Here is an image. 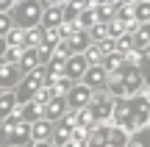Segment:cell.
Wrapping results in <instances>:
<instances>
[{"instance_id":"1","label":"cell","mask_w":150,"mask_h":147,"mask_svg":"<svg viewBox=\"0 0 150 147\" xmlns=\"http://www.w3.org/2000/svg\"><path fill=\"white\" fill-rule=\"evenodd\" d=\"M108 120H114V125L122 128L125 133H134L139 131V128L147 125L150 120V100L145 94H128V97H117V103L111 106V117Z\"/></svg>"},{"instance_id":"2","label":"cell","mask_w":150,"mask_h":147,"mask_svg":"<svg viewBox=\"0 0 150 147\" xmlns=\"http://www.w3.org/2000/svg\"><path fill=\"white\" fill-rule=\"evenodd\" d=\"M142 70L139 67H117V78L111 81V92L120 94V97H128V94H136L142 89Z\"/></svg>"},{"instance_id":"3","label":"cell","mask_w":150,"mask_h":147,"mask_svg":"<svg viewBox=\"0 0 150 147\" xmlns=\"http://www.w3.org/2000/svg\"><path fill=\"white\" fill-rule=\"evenodd\" d=\"M47 75H50V72L45 70V67H33V70H28V78L20 83V92L14 94L17 103H28V100H33L36 89H42L45 83H47Z\"/></svg>"},{"instance_id":"4","label":"cell","mask_w":150,"mask_h":147,"mask_svg":"<svg viewBox=\"0 0 150 147\" xmlns=\"http://www.w3.org/2000/svg\"><path fill=\"white\" fill-rule=\"evenodd\" d=\"M64 111H67V100L61 97V94H53L47 103H42V117H45V120H50V122L61 120Z\"/></svg>"},{"instance_id":"5","label":"cell","mask_w":150,"mask_h":147,"mask_svg":"<svg viewBox=\"0 0 150 147\" xmlns=\"http://www.w3.org/2000/svg\"><path fill=\"white\" fill-rule=\"evenodd\" d=\"M89 100H92V89L83 86V83H81V86H70V89H67V106H70L72 111L83 108Z\"/></svg>"},{"instance_id":"6","label":"cell","mask_w":150,"mask_h":147,"mask_svg":"<svg viewBox=\"0 0 150 147\" xmlns=\"http://www.w3.org/2000/svg\"><path fill=\"white\" fill-rule=\"evenodd\" d=\"M17 20H20V25L31 28L33 22L39 20V3L36 0H25V3L17 6Z\"/></svg>"},{"instance_id":"7","label":"cell","mask_w":150,"mask_h":147,"mask_svg":"<svg viewBox=\"0 0 150 147\" xmlns=\"http://www.w3.org/2000/svg\"><path fill=\"white\" fill-rule=\"evenodd\" d=\"M111 106H114V100H108V97H103V94H97V100H89V103H86V108L95 114L97 122H106L108 117H111Z\"/></svg>"},{"instance_id":"8","label":"cell","mask_w":150,"mask_h":147,"mask_svg":"<svg viewBox=\"0 0 150 147\" xmlns=\"http://www.w3.org/2000/svg\"><path fill=\"white\" fill-rule=\"evenodd\" d=\"M81 78H86L83 86H89V89H103V86L108 83V70H103L100 64H95L92 70H86Z\"/></svg>"},{"instance_id":"9","label":"cell","mask_w":150,"mask_h":147,"mask_svg":"<svg viewBox=\"0 0 150 147\" xmlns=\"http://www.w3.org/2000/svg\"><path fill=\"white\" fill-rule=\"evenodd\" d=\"M50 133H53V122L39 117L31 122V142H50Z\"/></svg>"},{"instance_id":"10","label":"cell","mask_w":150,"mask_h":147,"mask_svg":"<svg viewBox=\"0 0 150 147\" xmlns=\"http://www.w3.org/2000/svg\"><path fill=\"white\" fill-rule=\"evenodd\" d=\"M83 147H108V125H100V122H97V125L89 131Z\"/></svg>"},{"instance_id":"11","label":"cell","mask_w":150,"mask_h":147,"mask_svg":"<svg viewBox=\"0 0 150 147\" xmlns=\"http://www.w3.org/2000/svg\"><path fill=\"white\" fill-rule=\"evenodd\" d=\"M86 72V58L83 56H70V58L64 61V72L61 75H67L70 81H75V78H81Z\"/></svg>"},{"instance_id":"12","label":"cell","mask_w":150,"mask_h":147,"mask_svg":"<svg viewBox=\"0 0 150 147\" xmlns=\"http://www.w3.org/2000/svg\"><path fill=\"white\" fill-rule=\"evenodd\" d=\"M17 117L25 122H33L42 117V103H36V100H28V103H22V108L17 111Z\"/></svg>"},{"instance_id":"13","label":"cell","mask_w":150,"mask_h":147,"mask_svg":"<svg viewBox=\"0 0 150 147\" xmlns=\"http://www.w3.org/2000/svg\"><path fill=\"white\" fill-rule=\"evenodd\" d=\"M75 114V128H83V131H92V128L97 125V120H95V114H92L89 108H78V111H72Z\"/></svg>"},{"instance_id":"14","label":"cell","mask_w":150,"mask_h":147,"mask_svg":"<svg viewBox=\"0 0 150 147\" xmlns=\"http://www.w3.org/2000/svg\"><path fill=\"white\" fill-rule=\"evenodd\" d=\"M17 78H20V72H17L14 64H0V89L3 86H14Z\"/></svg>"},{"instance_id":"15","label":"cell","mask_w":150,"mask_h":147,"mask_svg":"<svg viewBox=\"0 0 150 147\" xmlns=\"http://www.w3.org/2000/svg\"><path fill=\"white\" fill-rule=\"evenodd\" d=\"M125 147H150V128H139V131H134V136H128Z\"/></svg>"},{"instance_id":"16","label":"cell","mask_w":150,"mask_h":147,"mask_svg":"<svg viewBox=\"0 0 150 147\" xmlns=\"http://www.w3.org/2000/svg\"><path fill=\"white\" fill-rule=\"evenodd\" d=\"M86 47V33H81V31H75V33H70V39H67V44L61 47V53H72V50H83Z\"/></svg>"},{"instance_id":"17","label":"cell","mask_w":150,"mask_h":147,"mask_svg":"<svg viewBox=\"0 0 150 147\" xmlns=\"http://www.w3.org/2000/svg\"><path fill=\"white\" fill-rule=\"evenodd\" d=\"M128 142V133L117 125H108V147H125Z\"/></svg>"},{"instance_id":"18","label":"cell","mask_w":150,"mask_h":147,"mask_svg":"<svg viewBox=\"0 0 150 147\" xmlns=\"http://www.w3.org/2000/svg\"><path fill=\"white\" fill-rule=\"evenodd\" d=\"M14 108H17V97L14 94H0V122H3Z\"/></svg>"},{"instance_id":"19","label":"cell","mask_w":150,"mask_h":147,"mask_svg":"<svg viewBox=\"0 0 150 147\" xmlns=\"http://www.w3.org/2000/svg\"><path fill=\"white\" fill-rule=\"evenodd\" d=\"M95 17H97V20H103V22L111 20V17H117V6H114V3H100V6H97V11H95Z\"/></svg>"},{"instance_id":"20","label":"cell","mask_w":150,"mask_h":147,"mask_svg":"<svg viewBox=\"0 0 150 147\" xmlns=\"http://www.w3.org/2000/svg\"><path fill=\"white\" fill-rule=\"evenodd\" d=\"M61 17H64L61 8H50L47 14H45V25H47V28H59L61 25Z\"/></svg>"},{"instance_id":"21","label":"cell","mask_w":150,"mask_h":147,"mask_svg":"<svg viewBox=\"0 0 150 147\" xmlns=\"http://www.w3.org/2000/svg\"><path fill=\"white\" fill-rule=\"evenodd\" d=\"M147 42H150V25H142L134 36V47H145Z\"/></svg>"},{"instance_id":"22","label":"cell","mask_w":150,"mask_h":147,"mask_svg":"<svg viewBox=\"0 0 150 147\" xmlns=\"http://www.w3.org/2000/svg\"><path fill=\"white\" fill-rule=\"evenodd\" d=\"M36 64H39V53L36 50H25L22 53V70H33Z\"/></svg>"},{"instance_id":"23","label":"cell","mask_w":150,"mask_h":147,"mask_svg":"<svg viewBox=\"0 0 150 147\" xmlns=\"http://www.w3.org/2000/svg\"><path fill=\"white\" fill-rule=\"evenodd\" d=\"M117 67H122V53H108L103 61V70H117Z\"/></svg>"},{"instance_id":"24","label":"cell","mask_w":150,"mask_h":147,"mask_svg":"<svg viewBox=\"0 0 150 147\" xmlns=\"http://www.w3.org/2000/svg\"><path fill=\"white\" fill-rule=\"evenodd\" d=\"M64 53H59V56H56V58L53 61H50V75H61V72H64Z\"/></svg>"},{"instance_id":"25","label":"cell","mask_w":150,"mask_h":147,"mask_svg":"<svg viewBox=\"0 0 150 147\" xmlns=\"http://www.w3.org/2000/svg\"><path fill=\"white\" fill-rule=\"evenodd\" d=\"M134 20H136V14L131 8H122V11H120V25H122V28H131V25H134Z\"/></svg>"},{"instance_id":"26","label":"cell","mask_w":150,"mask_h":147,"mask_svg":"<svg viewBox=\"0 0 150 147\" xmlns=\"http://www.w3.org/2000/svg\"><path fill=\"white\" fill-rule=\"evenodd\" d=\"M72 83H70V78H59V81H53L50 83V89H53L56 94H61V92H67V89H70Z\"/></svg>"},{"instance_id":"27","label":"cell","mask_w":150,"mask_h":147,"mask_svg":"<svg viewBox=\"0 0 150 147\" xmlns=\"http://www.w3.org/2000/svg\"><path fill=\"white\" fill-rule=\"evenodd\" d=\"M22 42H25V33H22V31H11L8 33V44H11V47H20Z\"/></svg>"},{"instance_id":"28","label":"cell","mask_w":150,"mask_h":147,"mask_svg":"<svg viewBox=\"0 0 150 147\" xmlns=\"http://www.w3.org/2000/svg\"><path fill=\"white\" fill-rule=\"evenodd\" d=\"M114 44H117V53H128V50L134 47V39H131V36H122L120 42H114Z\"/></svg>"},{"instance_id":"29","label":"cell","mask_w":150,"mask_h":147,"mask_svg":"<svg viewBox=\"0 0 150 147\" xmlns=\"http://www.w3.org/2000/svg\"><path fill=\"white\" fill-rule=\"evenodd\" d=\"M25 42H28V44H39V42H42V31H36V28H31V31L25 33Z\"/></svg>"},{"instance_id":"30","label":"cell","mask_w":150,"mask_h":147,"mask_svg":"<svg viewBox=\"0 0 150 147\" xmlns=\"http://www.w3.org/2000/svg\"><path fill=\"white\" fill-rule=\"evenodd\" d=\"M139 20H150V3H139L136 6V11H134Z\"/></svg>"},{"instance_id":"31","label":"cell","mask_w":150,"mask_h":147,"mask_svg":"<svg viewBox=\"0 0 150 147\" xmlns=\"http://www.w3.org/2000/svg\"><path fill=\"white\" fill-rule=\"evenodd\" d=\"M72 6L75 8H95L97 0H72Z\"/></svg>"},{"instance_id":"32","label":"cell","mask_w":150,"mask_h":147,"mask_svg":"<svg viewBox=\"0 0 150 147\" xmlns=\"http://www.w3.org/2000/svg\"><path fill=\"white\" fill-rule=\"evenodd\" d=\"M100 58H103L100 47H97V44H95V47H89V61H100Z\"/></svg>"},{"instance_id":"33","label":"cell","mask_w":150,"mask_h":147,"mask_svg":"<svg viewBox=\"0 0 150 147\" xmlns=\"http://www.w3.org/2000/svg\"><path fill=\"white\" fill-rule=\"evenodd\" d=\"M81 22H83V25H92V22H95V14H92V11H86V14L81 17Z\"/></svg>"},{"instance_id":"34","label":"cell","mask_w":150,"mask_h":147,"mask_svg":"<svg viewBox=\"0 0 150 147\" xmlns=\"http://www.w3.org/2000/svg\"><path fill=\"white\" fill-rule=\"evenodd\" d=\"M6 31H8V17L0 14V33H6Z\"/></svg>"},{"instance_id":"35","label":"cell","mask_w":150,"mask_h":147,"mask_svg":"<svg viewBox=\"0 0 150 147\" xmlns=\"http://www.w3.org/2000/svg\"><path fill=\"white\" fill-rule=\"evenodd\" d=\"M28 147H53V144H50V142H31Z\"/></svg>"},{"instance_id":"36","label":"cell","mask_w":150,"mask_h":147,"mask_svg":"<svg viewBox=\"0 0 150 147\" xmlns=\"http://www.w3.org/2000/svg\"><path fill=\"white\" fill-rule=\"evenodd\" d=\"M75 14H78V8H75V6H70V8H67V17H70V20H75Z\"/></svg>"},{"instance_id":"37","label":"cell","mask_w":150,"mask_h":147,"mask_svg":"<svg viewBox=\"0 0 150 147\" xmlns=\"http://www.w3.org/2000/svg\"><path fill=\"white\" fill-rule=\"evenodd\" d=\"M61 147H83V144H81V142H72V139H70V142H67V144H61Z\"/></svg>"},{"instance_id":"38","label":"cell","mask_w":150,"mask_h":147,"mask_svg":"<svg viewBox=\"0 0 150 147\" xmlns=\"http://www.w3.org/2000/svg\"><path fill=\"white\" fill-rule=\"evenodd\" d=\"M6 47H8V44H6V39H0V56L6 53Z\"/></svg>"},{"instance_id":"39","label":"cell","mask_w":150,"mask_h":147,"mask_svg":"<svg viewBox=\"0 0 150 147\" xmlns=\"http://www.w3.org/2000/svg\"><path fill=\"white\" fill-rule=\"evenodd\" d=\"M106 3H117V6H120V3H122V0H106Z\"/></svg>"},{"instance_id":"40","label":"cell","mask_w":150,"mask_h":147,"mask_svg":"<svg viewBox=\"0 0 150 147\" xmlns=\"http://www.w3.org/2000/svg\"><path fill=\"white\" fill-rule=\"evenodd\" d=\"M125 3H136V0H125Z\"/></svg>"},{"instance_id":"41","label":"cell","mask_w":150,"mask_h":147,"mask_svg":"<svg viewBox=\"0 0 150 147\" xmlns=\"http://www.w3.org/2000/svg\"><path fill=\"white\" fill-rule=\"evenodd\" d=\"M147 122H150V120H147Z\"/></svg>"}]
</instances>
